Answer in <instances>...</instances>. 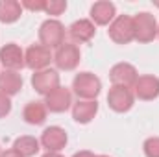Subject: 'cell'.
<instances>
[{
    "mask_svg": "<svg viewBox=\"0 0 159 157\" xmlns=\"http://www.w3.org/2000/svg\"><path fill=\"white\" fill-rule=\"evenodd\" d=\"M72 89L81 100H96V96L102 91V81L91 72H80L72 81Z\"/></svg>",
    "mask_w": 159,
    "mask_h": 157,
    "instance_id": "cell-1",
    "label": "cell"
},
{
    "mask_svg": "<svg viewBox=\"0 0 159 157\" xmlns=\"http://www.w3.org/2000/svg\"><path fill=\"white\" fill-rule=\"evenodd\" d=\"M39 41L48 50L50 48L57 50L61 44H65V26L56 19L44 20L39 28Z\"/></svg>",
    "mask_w": 159,
    "mask_h": 157,
    "instance_id": "cell-2",
    "label": "cell"
},
{
    "mask_svg": "<svg viewBox=\"0 0 159 157\" xmlns=\"http://www.w3.org/2000/svg\"><path fill=\"white\" fill-rule=\"evenodd\" d=\"M109 39L117 44H128L135 39V28H133V17L129 15H119L107 30Z\"/></svg>",
    "mask_w": 159,
    "mask_h": 157,
    "instance_id": "cell-3",
    "label": "cell"
},
{
    "mask_svg": "<svg viewBox=\"0 0 159 157\" xmlns=\"http://www.w3.org/2000/svg\"><path fill=\"white\" fill-rule=\"evenodd\" d=\"M133 28H135V39L139 43H150L157 35V22L156 17L148 11L137 13L133 17Z\"/></svg>",
    "mask_w": 159,
    "mask_h": 157,
    "instance_id": "cell-4",
    "label": "cell"
},
{
    "mask_svg": "<svg viewBox=\"0 0 159 157\" xmlns=\"http://www.w3.org/2000/svg\"><path fill=\"white\" fill-rule=\"evenodd\" d=\"M133 91L128 89V87H119V85H113L107 92V104L113 111L117 113H126L133 107Z\"/></svg>",
    "mask_w": 159,
    "mask_h": 157,
    "instance_id": "cell-5",
    "label": "cell"
},
{
    "mask_svg": "<svg viewBox=\"0 0 159 157\" xmlns=\"http://www.w3.org/2000/svg\"><path fill=\"white\" fill-rule=\"evenodd\" d=\"M54 63L61 70H72L80 63V48L72 43L61 44L54 54Z\"/></svg>",
    "mask_w": 159,
    "mask_h": 157,
    "instance_id": "cell-6",
    "label": "cell"
},
{
    "mask_svg": "<svg viewBox=\"0 0 159 157\" xmlns=\"http://www.w3.org/2000/svg\"><path fill=\"white\" fill-rule=\"evenodd\" d=\"M50 61H52V54H50V50L46 48V46H43V44H32L28 50H26V54H24V63H26V67L28 69H32V70H44L48 65H50Z\"/></svg>",
    "mask_w": 159,
    "mask_h": 157,
    "instance_id": "cell-7",
    "label": "cell"
},
{
    "mask_svg": "<svg viewBox=\"0 0 159 157\" xmlns=\"http://www.w3.org/2000/svg\"><path fill=\"white\" fill-rule=\"evenodd\" d=\"M0 63L6 67V70H20L22 67H26L22 48L15 43L4 44L0 48Z\"/></svg>",
    "mask_w": 159,
    "mask_h": 157,
    "instance_id": "cell-8",
    "label": "cell"
},
{
    "mask_svg": "<svg viewBox=\"0 0 159 157\" xmlns=\"http://www.w3.org/2000/svg\"><path fill=\"white\" fill-rule=\"evenodd\" d=\"M32 85L39 94H50L54 89L59 87V74L54 69H44V70H37L32 76Z\"/></svg>",
    "mask_w": 159,
    "mask_h": 157,
    "instance_id": "cell-9",
    "label": "cell"
},
{
    "mask_svg": "<svg viewBox=\"0 0 159 157\" xmlns=\"http://www.w3.org/2000/svg\"><path fill=\"white\" fill-rule=\"evenodd\" d=\"M69 137H67V131L59 126H50L43 131L41 135V144L43 148H46V152H59L65 148Z\"/></svg>",
    "mask_w": 159,
    "mask_h": 157,
    "instance_id": "cell-10",
    "label": "cell"
},
{
    "mask_svg": "<svg viewBox=\"0 0 159 157\" xmlns=\"http://www.w3.org/2000/svg\"><path fill=\"white\" fill-rule=\"evenodd\" d=\"M70 104H72V94L69 89H65L61 85L57 89H54L50 94H46V98H44V105L52 113H63L70 107Z\"/></svg>",
    "mask_w": 159,
    "mask_h": 157,
    "instance_id": "cell-11",
    "label": "cell"
},
{
    "mask_svg": "<svg viewBox=\"0 0 159 157\" xmlns=\"http://www.w3.org/2000/svg\"><path fill=\"white\" fill-rule=\"evenodd\" d=\"M109 78L113 81V85H119V87H133L135 81L139 78L137 74V69L129 63H117L111 70H109Z\"/></svg>",
    "mask_w": 159,
    "mask_h": 157,
    "instance_id": "cell-12",
    "label": "cell"
},
{
    "mask_svg": "<svg viewBox=\"0 0 159 157\" xmlns=\"http://www.w3.org/2000/svg\"><path fill=\"white\" fill-rule=\"evenodd\" d=\"M133 96L139 100H154L159 96V78L156 76H139L133 85Z\"/></svg>",
    "mask_w": 159,
    "mask_h": 157,
    "instance_id": "cell-13",
    "label": "cell"
},
{
    "mask_svg": "<svg viewBox=\"0 0 159 157\" xmlns=\"http://www.w3.org/2000/svg\"><path fill=\"white\" fill-rule=\"evenodd\" d=\"M91 19H93V24H98V26L111 24L115 20V4L107 2V0H100L96 4H93Z\"/></svg>",
    "mask_w": 159,
    "mask_h": 157,
    "instance_id": "cell-14",
    "label": "cell"
},
{
    "mask_svg": "<svg viewBox=\"0 0 159 157\" xmlns=\"http://www.w3.org/2000/svg\"><path fill=\"white\" fill-rule=\"evenodd\" d=\"M98 113L96 100H78L72 105V118L80 124H89Z\"/></svg>",
    "mask_w": 159,
    "mask_h": 157,
    "instance_id": "cell-15",
    "label": "cell"
},
{
    "mask_svg": "<svg viewBox=\"0 0 159 157\" xmlns=\"http://www.w3.org/2000/svg\"><path fill=\"white\" fill-rule=\"evenodd\" d=\"M94 24H93V20H87V19H80L76 22H72L70 24V28H69V34H70V37L74 43H87V41L93 39V35H94Z\"/></svg>",
    "mask_w": 159,
    "mask_h": 157,
    "instance_id": "cell-16",
    "label": "cell"
},
{
    "mask_svg": "<svg viewBox=\"0 0 159 157\" xmlns=\"http://www.w3.org/2000/svg\"><path fill=\"white\" fill-rule=\"evenodd\" d=\"M22 89V76L17 70L0 72V92L6 96H13Z\"/></svg>",
    "mask_w": 159,
    "mask_h": 157,
    "instance_id": "cell-17",
    "label": "cell"
},
{
    "mask_svg": "<svg viewBox=\"0 0 159 157\" xmlns=\"http://www.w3.org/2000/svg\"><path fill=\"white\" fill-rule=\"evenodd\" d=\"M22 15V6L17 0H0V22L11 24Z\"/></svg>",
    "mask_w": 159,
    "mask_h": 157,
    "instance_id": "cell-18",
    "label": "cell"
},
{
    "mask_svg": "<svg viewBox=\"0 0 159 157\" xmlns=\"http://www.w3.org/2000/svg\"><path fill=\"white\" fill-rule=\"evenodd\" d=\"M46 105H44V102H30L26 107H24V111H22V117L24 120L28 122V124H32V126H39L43 124L44 120H46Z\"/></svg>",
    "mask_w": 159,
    "mask_h": 157,
    "instance_id": "cell-19",
    "label": "cell"
},
{
    "mask_svg": "<svg viewBox=\"0 0 159 157\" xmlns=\"http://www.w3.org/2000/svg\"><path fill=\"white\" fill-rule=\"evenodd\" d=\"M13 148L20 154L22 157H32L39 152L41 142L35 137H30V135H24V137H19L13 144Z\"/></svg>",
    "mask_w": 159,
    "mask_h": 157,
    "instance_id": "cell-20",
    "label": "cell"
},
{
    "mask_svg": "<svg viewBox=\"0 0 159 157\" xmlns=\"http://www.w3.org/2000/svg\"><path fill=\"white\" fill-rule=\"evenodd\" d=\"M65 9H67V2L65 0H48L46 6H44V11L48 15H54V17L61 15Z\"/></svg>",
    "mask_w": 159,
    "mask_h": 157,
    "instance_id": "cell-21",
    "label": "cell"
},
{
    "mask_svg": "<svg viewBox=\"0 0 159 157\" xmlns=\"http://www.w3.org/2000/svg\"><path fill=\"white\" fill-rule=\"evenodd\" d=\"M144 155L146 157H159V137H150L143 144Z\"/></svg>",
    "mask_w": 159,
    "mask_h": 157,
    "instance_id": "cell-22",
    "label": "cell"
},
{
    "mask_svg": "<svg viewBox=\"0 0 159 157\" xmlns=\"http://www.w3.org/2000/svg\"><path fill=\"white\" fill-rule=\"evenodd\" d=\"M20 6L26 7V9H30V11H44L46 2H44V0H35V2H32V0H24V2H20Z\"/></svg>",
    "mask_w": 159,
    "mask_h": 157,
    "instance_id": "cell-23",
    "label": "cell"
},
{
    "mask_svg": "<svg viewBox=\"0 0 159 157\" xmlns=\"http://www.w3.org/2000/svg\"><path fill=\"white\" fill-rule=\"evenodd\" d=\"M9 111H11V100H9V96L0 92V118L7 117Z\"/></svg>",
    "mask_w": 159,
    "mask_h": 157,
    "instance_id": "cell-24",
    "label": "cell"
},
{
    "mask_svg": "<svg viewBox=\"0 0 159 157\" xmlns=\"http://www.w3.org/2000/svg\"><path fill=\"white\" fill-rule=\"evenodd\" d=\"M0 157H22V155L13 148V150H6V152H2V155H0Z\"/></svg>",
    "mask_w": 159,
    "mask_h": 157,
    "instance_id": "cell-25",
    "label": "cell"
},
{
    "mask_svg": "<svg viewBox=\"0 0 159 157\" xmlns=\"http://www.w3.org/2000/svg\"><path fill=\"white\" fill-rule=\"evenodd\" d=\"M72 157H96L93 152H89V150H81V152H76Z\"/></svg>",
    "mask_w": 159,
    "mask_h": 157,
    "instance_id": "cell-26",
    "label": "cell"
},
{
    "mask_svg": "<svg viewBox=\"0 0 159 157\" xmlns=\"http://www.w3.org/2000/svg\"><path fill=\"white\" fill-rule=\"evenodd\" d=\"M43 157H63V155H61V154H57V152H46Z\"/></svg>",
    "mask_w": 159,
    "mask_h": 157,
    "instance_id": "cell-27",
    "label": "cell"
},
{
    "mask_svg": "<svg viewBox=\"0 0 159 157\" xmlns=\"http://www.w3.org/2000/svg\"><path fill=\"white\" fill-rule=\"evenodd\" d=\"M96 157H109V155H96Z\"/></svg>",
    "mask_w": 159,
    "mask_h": 157,
    "instance_id": "cell-28",
    "label": "cell"
},
{
    "mask_svg": "<svg viewBox=\"0 0 159 157\" xmlns=\"http://www.w3.org/2000/svg\"><path fill=\"white\" fill-rule=\"evenodd\" d=\"M157 35H159V28H157Z\"/></svg>",
    "mask_w": 159,
    "mask_h": 157,
    "instance_id": "cell-29",
    "label": "cell"
},
{
    "mask_svg": "<svg viewBox=\"0 0 159 157\" xmlns=\"http://www.w3.org/2000/svg\"><path fill=\"white\" fill-rule=\"evenodd\" d=\"M0 155H2V150H0Z\"/></svg>",
    "mask_w": 159,
    "mask_h": 157,
    "instance_id": "cell-30",
    "label": "cell"
}]
</instances>
